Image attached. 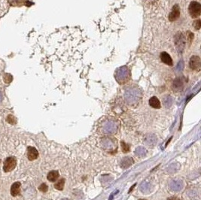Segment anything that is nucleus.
Here are the masks:
<instances>
[{
	"label": "nucleus",
	"mask_w": 201,
	"mask_h": 200,
	"mask_svg": "<svg viewBox=\"0 0 201 200\" xmlns=\"http://www.w3.org/2000/svg\"><path fill=\"white\" fill-rule=\"evenodd\" d=\"M188 12L192 18H198L200 16L201 5L198 2L192 1L188 6Z\"/></svg>",
	"instance_id": "nucleus-1"
},
{
	"label": "nucleus",
	"mask_w": 201,
	"mask_h": 200,
	"mask_svg": "<svg viewBox=\"0 0 201 200\" xmlns=\"http://www.w3.org/2000/svg\"><path fill=\"white\" fill-rule=\"evenodd\" d=\"M17 166V159L15 157H8L4 161L3 170L6 172H9L14 170Z\"/></svg>",
	"instance_id": "nucleus-2"
},
{
	"label": "nucleus",
	"mask_w": 201,
	"mask_h": 200,
	"mask_svg": "<svg viewBox=\"0 0 201 200\" xmlns=\"http://www.w3.org/2000/svg\"><path fill=\"white\" fill-rule=\"evenodd\" d=\"M189 67L192 70L200 71V58L198 56L191 57L189 61Z\"/></svg>",
	"instance_id": "nucleus-3"
},
{
	"label": "nucleus",
	"mask_w": 201,
	"mask_h": 200,
	"mask_svg": "<svg viewBox=\"0 0 201 200\" xmlns=\"http://www.w3.org/2000/svg\"><path fill=\"white\" fill-rule=\"evenodd\" d=\"M180 16V9H179V5L175 4V6L172 8V11L169 14V20L171 22L176 21Z\"/></svg>",
	"instance_id": "nucleus-4"
},
{
	"label": "nucleus",
	"mask_w": 201,
	"mask_h": 200,
	"mask_svg": "<svg viewBox=\"0 0 201 200\" xmlns=\"http://www.w3.org/2000/svg\"><path fill=\"white\" fill-rule=\"evenodd\" d=\"M27 157L29 160L33 161L39 157V151L34 147H28L27 148Z\"/></svg>",
	"instance_id": "nucleus-5"
},
{
	"label": "nucleus",
	"mask_w": 201,
	"mask_h": 200,
	"mask_svg": "<svg viewBox=\"0 0 201 200\" xmlns=\"http://www.w3.org/2000/svg\"><path fill=\"white\" fill-rule=\"evenodd\" d=\"M20 187H21V183L18 181L15 182L11 185V194L12 197H17L18 195L20 194Z\"/></svg>",
	"instance_id": "nucleus-6"
},
{
	"label": "nucleus",
	"mask_w": 201,
	"mask_h": 200,
	"mask_svg": "<svg viewBox=\"0 0 201 200\" xmlns=\"http://www.w3.org/2000/svg\"><path fill=\"white\" fill-rule=\"evenodd\" d=\"M161 61L164 64H166L169 66H173V59L170 55L167 54L166 52H162L161 54Z\"/></svg>",
	"instance_id": "nucleus-7"
},
{
	"label": "nucleus",
	"mask_w": 201,
	"mask_h": 200,
	"mask_svg": "<svg viewBox=\"0 0 201 200\" xmlns=\"http://www.w3.org/2000/svg\"><path fill=\"white\" fill-rule=\"evenodd\" d=\"M148 103H149V106L151 108H155V109H160L161 108V102H160V100L157 97H151L149 101H148Z\"/></svg>",
	"instance_id": "nucleus-8"
},
{
	"label": "nucleus",
	"mask_w": 201,
	"mask_h": 200,
	"mask_svg": "<svg viewBox=\"0 0 201 200\" xmlns=\"http://www.w3.org/2000/svg\"><path fill=\"white\" fill-rule=\"evenodd\" d=\"M60 178V173L57 170H52L49 172L47 175V179L50 182H56Z\"/></svg>",
	"instance_id": "nucleus-9"
},
{
	"label": "nucleus",
	"mask_w": 201,
	"mask_h": 200,
	"mask_svg": "<svg viewBox=\"0 0 201 200\" xmlns=\"http://www.w3.org/2000/svg\"><path fill=\"white\" fill-rule=\"evenodd\" d=\"M65 183H66L65 178H60V179H59L58 181H57L56 183H54V188H55L56 190H63V188H64Z\"/></svg>",
	"instance_id": "nucleus-10"
},
{
	"label": "nucleus",
	"mask_w": 201,
	"mask_h": 200,
	"mask_svg": "<svg viewBox=\"0 0 201 200\" xmlns=\"http://www.w3.org/2000/svg\"><path fill=\"white\" fill-rule=\"evenodd\" d=\"M25 0H8L9 3L13 6H21L24 5Z\"/></svg>",
	"instance_id": "nucleus-11"
},
{
	"label": "nucleus",
	"mask_w": 201,
	"mask_h": 200,
	"mask_svg": "<svg viewBox=\"0 0 201 200\" xmlns=\"http://www.w3.org/2000/svg\"><path fill=\"white\" fill-rule=\"evenodd\" d=\"M121 149L123 153H128L130 151V146L124 141H121Z\"/></svg>",
	"instance_id": "nucleus-12"
},
{
	"label": "nucleus",
	"mask_w": 201,
	"mask_h": 200,
	"mask_svg": "<svg viewBox=\"0 0 201 200\" xmlns=\"http://www.w3.org/2000/svg\"><path fill=\"white\" fill-rule=\"evenodd\" d=\"M39 190L41 192H42V193H47L48 190V187L46 183H43L39 187Z\"/></svg>",
	"instance_id": "nucleus-13"
},
{
	"label": "nucleus",
	"mask_w": 201,
	"mask_h": 200,
	"mask_svg": "<svg viewBox=\"0 0 201 200\" xmlns=\"http://www.w3.org/2000/svg\"><path fill=\"white\" fill-rule=\"evenodd\" d=\"M12 80H13V78L10 74H6L4 75V81L6 82V83H11L12 81Z\"/></svg>",
	"instance_id": "nucleus-14"
},
{
	"label": "nucleus",
	"mask_w": 201,
	"mask_h": 200,
	"mask_svg": "<svg viewBox=\"0 0 201 200\" xmlns=\"http://www.w3.org/2000/svg\"><path fill=\"white\" fill-rule=\"evenodd\" d=\"M7 121L10 124H15L16 123V118L14 117L13 115L9 114L7 117Z\"/></svg>",
	"instance_id": "nucleus-15"
},
{
	"label": "nucleus",
	"mask_w": 201,
	"mask_h": 200,
	"mask_svg": "<svg viewBox=\"0 0 201 200\" xmlns=\"http://www.w3.org/2000/svg\"><path fill=\"white\" fill-rule=\"evenodd\" d=\"M194 28H195V29H196V30H199L200 29V26H201V24H200V19H198L197 21H194Z\"/></svg>",
	"instance_id": "nucleus-16"
},
{
	"label": "nucleus",
	"mask_w": 201,
	"mask_h": 200,
	"mask_svg": "<svg viewBox=\"0 0 201 200\" xmlns=\"http://www.w3.org/2000/svg\"><path fill=\"white\" fill-rule=\"evenodd\" d=\"M167 200H182V199L177 197H171L167 198Z\"/></svg>",
	"instance_id": "nucleus-17"
},
{
	"label": "nucleus",
	"mask_w": 201,
	"mask_h": 200,
	"mask_svg": "<svg viewBox=\"0 0 201 200\" xmlns=\"http://www.w3.org/2000/svg\"><path fill=\"white\" fill-rule=\"evenodd\" d=\"M138 200H148V199H139Z\"/></svg>",
	"instance_id": "nucleus-18"
}]
</instances>
